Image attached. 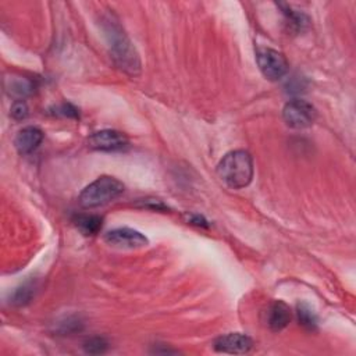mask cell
Instances as JSON below:
<instances>
[{
    "instance_id": "cell-14",
    "label": "cell",
    "mask_w": 356,
    "mask_h": 356,
    "mask_svg": "<svg viewBox=\"0 0 356 356\" xmlns=\"http://www.w3.org/2000/svg\"><path fill=\"white\" fill-rule=\"evenodd\" d=\"M298 318L302 325H305L309 330H314L317 325V317L313 313V310L307 305H299L298 306Z\"/></svg>"
},
{
    "instance_id": "cell-5",
    "label": "cell",
    "mask_w": 356,
    "mask_h": 356,
    "mask_svg": "<svg viewBox=\"0 0 356 356\" xmlns=\"http://www.w3.org/2000/svg\"><path fill=\"white\" fill-rule=\"evenodd\" d=\"M282 117L288 127L302 129L310 127L314 122L317 111L312 103L303 99H293L284 106Z\"/></svg>"
},
{
    "instance_id": "cell-13",
    "label": "cell",
    "mask_w": 356,
    "mask_h": 356,
    "mask_svg": "<svg viewBox=\"0 0 356 356\" xmlns=\"http://www.w3.org/2000/svg\"><path fill=\"white\" fill-rule=\"evenodd\" d=\"M33 293H35V284H32V282H25V284H22L21 286H18V288L13 292L11 302H13L14 305H18V306L25 305V303H28V302L32 299Z\"/></svg>"
},
{
    "instance_id": "cell-7",
    "label": "cell",
    "mask_w": 356,
    "mask_h": 356,
    "mask_svg": "<svg viewBox=\"0 0 356 356\" xmlns=\"http://www.w3.org/2000/svg\"><path fill=\"white\" fill-rule=\"evenodd\" d=\"M104 241L118 249H138L147 245V238L132 228H115L104 235Z\"/></svg>"
},
{
    "instance_id": "cell-8",
    "label": "cell",
    "mask_w": 356,
    "mask_h": 356,
    "mask_svg": "<svg viewBox=\"0 0 356 356\" xmlns=\"http://www.w3.org/2000/svg\"><path fill=\"white\" fill-rule=\"evenodd\" d=\"M213 346L217 352H222V353H232V355H243L248 353L252 346H253V341L241 332H229L225 335H221L218 338H216V341L213 342Z\"/></svg>"
},
{
    "instance_id": "cell-9",
    "label": "cell",
    "mask_w": 356,
    "mask_h": 356,
    "mask_svg": "<svg viewBox=\"0 0 356 356\" xmlns=\"http://www.w3.org/2000/svg\"><path fill=\"white\" fill-rule=\"evenodd\" d=\"M43 140V132L38 127H25L18 131L14 146L19 154H29L39 147Z\"/></svg>"
},
{
    "instance_id": "cell-15",
    "label": "cell",
    "mask_w": 356,
    "mask_h": 356,
    "mask_svg": "<svg viewBox=\"0 0 356 356\" xmlns=\"http://www.w3.org/2000/svg\"><path fill=\"white\" fill-rule=\"evenodd\" d=\"M108 348V343L104 338H100V337H93V338H89L85 343H83V349L86 353H90V355H100V353H104Z\"/></svg>"
},
{
    "instance_id": "cell-11",
    "label": "cell",
    "mask_w": 356,
    "mask_h": 356,
    "mask_svg": "<svg viewBox=\"0 0 356 356\" xmlns=\"http://www.w3.org/2000/svg\"><path fill=\"white\" fill-rule=\"evenodd\" d=\"M76 228L86 236L96 235L103 225V218L97 214H78L74 218Z\"/></svg>"
},
{
    "instance_id": "cell-2",
    "label": "cell",
    "mask_w": 356,
    "mask_h": 356,
    "mask_svg": "<svg viewBox=\"0 0 356 356\" xmlns=\"http://www.w3.org/2000/svg\"><path fill=\"white\" fill-rule=\"evenodd\" d=\"M217 174L229 188H245L253 178V159L246 150H232L220 160Z\"/></svg>"
},
{
    "instance_id": "cell-10",
    "label": "cell",
    "mask_w": 356,
    "mask_h": 356,
    "mask_svg": "<svg viewBox=\"0 0 356 356\" xmlns=\"http://www.w3.org/2000/svg\"><path fill=\"white\" fill-rule=\"evenodd\" d=\"M266 321L270 330L281 331L291 321V309L281 300L273 302L266 312Z\"/></svg>"
},
{
    "instance_id": "cell-17",
    "label": "cell",
    "mask_w": 356,
    "mask_h": 356,
    "mask_svg": "<svg viewBox=\"0 0 356 356\" xmlns=\"http://www.w3.org/2000/svg\"><path fill=\"white\" fill-rule=\"evenodd\" d=\"M189 221H191V224H196V225H207L206 224V220L202 217V216H197V214H195V216H191L189 217Z\"/></svg>"
},
{
    "instance_id": "cell-6",
    "label": "cell",
    "mask_w": 356,
    "mask_h": 356,
    "mask_svg": "<svg viewBox=\"0 0 356 356\" xmlns=\"http://www.w3.org/2000/svg\"><path fill=\"white\" fill-rule=\"evenodd\" d=\"M89 147L100 152H120L128 147V138L115 129H102L88 139Z\"/></svg>"
},
{
    "instance_id": "cell-3",
    "label": "cell",
    "mask_w": 356,
    "mask_h": 356,
    "mask_svg": "<svg viewBox=\"0 0 356 356\" xmlns=\"http://www.w3.org/2000/svg\"><path fill=\"white\" fill-rule=\"evenodd\" d=\"M124 192V184L110 175H102L90 182L79 193V204L85 209H93L110 203Z\"/></svg>"
},
{
    "instance_id": "cell-16",
    "label": "cell",
    "mask_w": 356,
    "mask_h": 356,
    "mask_svg": "<svg viewBox=\"0 0 356 356\" xmlns=\"http://www.w3.org/2000/svg\"><path fill=\"white\" fill-rule=\"evenodd\" d=\"M28 106H26V103L24 102V100H17V102H14L13 103V106H11V108H10V114H11V117L14 118V120H25L26 117H28Z\"/></svg>"
},
{
    "instance_id": "cell-12",
    "label": "cell",
    "mask_w": 356,
    "mask_h": 356,
    "mask_svg": "<svg viewBox=\"0 0 356 356\" xmlns=\"http://www.w3.org/2000/svg\"><path fill=\"white\" fill-rule=\"evenodd\" d=\"M7 90L10 95H14L17 97H25L33 92V83L29 79L21 76L10 78L7 83Z\"/></svg>"
},
{
    "instance_id": "cell-4",
    "label": "cell",
    "mask_w": 356,
    "mask_h": 356,
    "mask_svg": "<svg viewBox=\"0 0 356 356\" xmlns=\"http://www.w3.org/2000/svg\"><path fill=\"white\" fill-rule=\"evenodd\" d=\"M256 61L261 74L270 81L281 79L289 68L286 57L271 47H257Z\"/></svg>"
},
{
    "instance_id": "cell-1",
    "label": "cell",
    "mask_w": 356,
    "mask_h": 356,
    "mask_svg": "<svg viewBox=\"0 0 356 356\" xmlns=\"http://www.w3.org/2000/svg\"><path fill=\"white\" fill-rule=\"evenodd\" d=\"M104 32L111 50V57L114 58L115 64L127 74L138 75L140 72L139 54L121 26L113 19H107Z\"/></svg>"
}]
</instances>
